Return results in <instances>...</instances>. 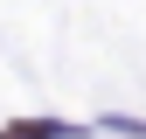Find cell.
<instances>
[{
    "instance_id": "cell-1",
    "label": "cell",
    "mask_w": 146,
    "mask_h": 139,
    "mask_svg": "<svg viewBox=\"0 0 146 139\" xmlns=\"http://www.w3.org/2000/svg\"><path fill=\"white\" fill-rule=\"evenodd\" d=\"M0 139H56V125H7Z\"/></svg>"
}]
</instances>
